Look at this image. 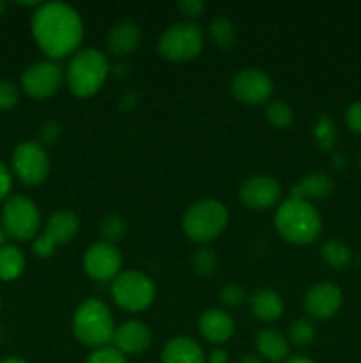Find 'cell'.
Returning a JSON list of instances; mask_svg holds the SVG:
<instances>
[{
  "instance_id": "4",
  "label": "cell",
  "mask_w": 361,
  "mask_h": 363,
  "mask_svg": "<svg viewBox=\"0 0 361 363\" xmlns=\"http://www.w3.org/2000/svg\"><path fill=\"white\" fill-rule=\"evenodd\" d=\"M110 74L108 57L96 48H81L67 66V87L76 98H91L105 85Z\"/></svg>"
},
{
  "instance_id": "36",
  "label": "cell",
  "mask_w": 361,
  "mask_h": 363,
  "mask_svg": "<svg viewBox=\"0 0 361 363\" xmlns=\"http://www.w3.org/2000/svg\"><path fill=\"white\" fill-rule=\"evenodd\" d=\"M60 137V126L55 121H48L41 128V140L42 144H55Z\"/></svg>"
},
{
  "instance_id": "15",
  "label": "cell",
  "mask_w": 361,
  "mask_h": 363,
  "mask_svg": "<svg viewBox=\"0 0 361 363\" xmlns=\"http://www.w3.org/2000/svg\"><path fill=\"white\" fill-rule=\"evenodd\" d=\"M151 330L142 321H127L117 326L113 333V347L124 354V357H134L142 354L151 346Z\"/></svg>"
},
{
  "instance_id": "21",
  "label": "cell",
  "mask_w": 361,
  "mask_h": 363,
  "mask_svg": "<svg viewBox=\"0 0 361 363\" xmlns=\"http://www.w3.org/2000/svg\"><path fill=\"white\" fill-rule=\"evenodd\" d=\"M333 191V179L328 174L311 172L297 181L290 190V197L303 199V201H322Z\"/></svg>"
},
{
  "instance_id": "20",
  "label": "cell",
  "mask_w": 361,
  "mask_h": 363,
  "mask_svg": "<svg viewBox=\"0 0 361 363\" xmlns=\"http://www.w3.org/2000/svg\"><path fill=\"white\" fill-rule=\"evenodd\" d=\"M255 344H257L258 354H260L264 360L271 363H280L289 358V340L283 333H280L278 330L275 328H264L257 333V339H255Z\"/></svg>"
},
{
  "instance_id": "46",
  "label": "cell",
  "mask_w": 361,
  "mask_h": 363,
  "mask_svg": "<svg viewBox=\"0 0 361 363\" xmlns=\"http://www.w3.org/2000/svg\"><path fill=\"white\" fill-rule=\"evenodd\" d=\"M0 307H2V303H0Z\"/></svg>"
},
{
  "instance_id": "10",
  "label": "cell",
  "mask_w": 361,
  "mask_h": 363,
  "mask_svg": "<svg viewBox=\"0 0 361 363\" xmlns=\"http://www.w3.org/2000/svg\"><path fill=\"white\" fill-rule=\"evenodd\" d=\"M62 67L55 60H42L28 66L21 74V87L28 96L35 99L52 98L64 84Z\"/></svg>"
},
{
  "instance_id": "28",
  "label": "cell",
  "mask_w": 361,
  "mask_h": 363,
  "mask_svg": "<svg viewBox=\"0 0 361 363\" xmlns=\"http://www.w3.org/2000/svg\"><path fill=\"white\" fill-rule=\"evenodd\" d=\"M216 268H218V255L212 248L202 247L193 255V269L197 275L200 277H211L214 275Z\"/></svg>"
},
{
  "instance_id": "6",
  "label": "cell",
  "mask_w": 361,
  "mask_h": 363,
  "mask_svg": "<svg viewBox=\"0 0 361 363\" xmlns=\"http://www.w3.org/2000/svg\"><path fill=\"white\" fill-rule=\"evenodd\" d=\"M202 48H204L202 28L191 21L173 23L158 39V53L170 62H188L197 59Z\"/></svg>"
},
{
  "instance_id": "37",
  "label": "cell",
  "mask_w": 361,
  "mask_h": 363,
  "mask_svg": "<svg viewBox=\"0 0 361 363\" xmlns=\"http://www.w3.org/2000/svg\"><path fill=\"white\" fill-rule=\"evenodd\" d=\"M13 188V176L6 163L0 162V199H6Z\"/></svg>"
},
{
  "instance_id": "42",
  "label": "cell",
  "mask_w": 361,
  "mask_h": 363,
  "mask_svg": "<svg viewBox=\"0 0 361 363\" xmlns=\"http://www.w3.org/2000/svg\"><path fill=\"white\" fill-rule=\"evenodd\" d=\"M6 233H4V229H2V225H0V248L4 247V241H6Z\"/></svg>"
},
{
  "instance_id": "14",
  "label": "cell",
  "mask_w": 361,
  "mask_h": 363,
  "mask_svg": "<svg viewBox=\"0 0 361 363\" xmlns=\"http://www.w3.org/2000/svg\"><path fill=\"white\" fill-rule=\"evenodd\" d=\"M342 291L331 282L315 284L304 294V308L317 319H329L342 307Z\"/></svg>"
},
{
  "instance_id": "2",
  "label": "cell",
  "mask_w": 361,
  "mask_h": 363,
  "mask_svg": "<svg viewBox=\"0 0 361 363\" xmlns=\"http://www.w3.org/2000/svg\"><path fill=\"white\" fill-rule=\"evenodd\" d=\"M276 233L292 245H310L321 236L322 218L315 206L303 199H287L275 215Z\"/></svg>"
},
{
  "instance_id": "30",
  "label": "cell",
  "mask_w": 361,
  "mask_h": 363,
  "mask_svg": "<svg viewBox=\"0 0 361 363\" xmlns=\"http://www.w3.org/2000/svg\"><path fill=\"white\" fill-rule=\"evenodd\" d=\"M244 300H246V293H244V289L239 284H229V286H225L219 291V301L229 308L239 307Z\"/></svg>"
},
{
  "instance_id": "5",
  "label": "cell",
  "mask_w": 361,
  "mask_h": 363,
  "mask_svg": "<svg viewBox=\"0 0 361 363\" xmlns=\"http://www.w3.org/2000/svg\"><path fill=\"white\" fill-rule=\"evenodd\" d=\"M229 223V211L218 201H200L191 206L183 216V230L193 243L205 245L216 240Z\"/></svg>"
},
{
  "instance_id": "41",
  "label": "cell",
  "mask_w": 361,
  "mask_h": 363,
  "mask_svg": "<svg viewBox=\"0 0 361 363\" xmlns=\"http://www.w3.org/2000/svg\"><path fill=\"white\" fill-rule=\"evenodd\" d=\"M0 363H27V362L21 360V358L11 357V358H4V360H0Z\"/></svg>"
},
{
  "instance_id": "45",
  "label": "cell",
  "mask_w": 361,
  "mask_h": 363,
  "mask_svg": "<svg viewBox=\"0 0 361 363\" xmlns=\"http://www.w3.org/2000/svg\"><path fill=\"white\" fill-rule=\"evenodd\" d=\"M360 165H361V152H360Z\"/></svg>"
},
{
  "instance_id": "24",
  "label": "cell",
  "mask_w": 361,
  "mask_h": 363,
  "mask_svg": "<svg viewBox=\"0 0 361 363\" xmlns=\"http://www.w3.org/2000/svg\"><path fill=\"white\" fill-rule=\"evenodd\" d=\"M209 34H211L212 43L222 50H229L236 45V27L225 16H218L211 21V25H209Z\"/></svg>"
},
{
  "instance_id": "8",
  "label": "cell",
  "mask_w": 361,
  "mask_h": 363,
  "mask_svg": "<svg viewBox=\"0 0 361 363\" xmlns=\"http://www.w3.org/2000/svg\"><path fill=\"white\" fill-rule=\"evenodd\" d=\"M41 225V215L34 202L23 195H14L2 208V229L6 236L16 241L34 240Z\"/></svg>"
},
{
  "instance_id": "39",
  "label": "cell",
  "mask_w": 361,
  "mask_h": 363,
  "mask_svg": "<svg viewBox=\"0 0 361 363\" xmlns=\"http://www.w3.org/2000/svg\"><path fill=\"white\" fill-rule=\"evenodd\" d=\"M239 363H265V360L260 354H244L239 360Z\"/></svg>"
},
{
  "instance_id": "22",
  "label": "cell",
  "mask_w": 361,
  "mask_h": 363,
  "mask_svg": "<svg viewBox=\"0 0 361 363\" xmlns=\"http://www.w3.org/2000/svg\"><path fill=\"white\" fill-rule=\"evenodd\" d=\"M282 296L276 291L258 289L250 296V311L260 321H276L283 314Z\"/></svg>"
},
{
  "instance_id": "1",
  "label": "cell",
  "mask_w": 361,
  "mask_h": 363,
  "mask_svg": "<svg viewBox=\"0 0 361 363\" xmlns=\"http://www.w3.org/2000/svg\"><path fill=\"white\" fill-rule=\"evenodd\" d=\"M32 35L50 59L74 55L84 39L80 14L64 2L41 4L32 14Z\"/></svg>"
},
{
  "instance_id": "16",
  "label": "cell",
  "mask_w": 361,
  "mask_h": 363,
  "mask_svg": "<svg viewBox=\"0 0 361 363\" xmlns=\"http://www.w3.org/2000/svg\"><path fill=\"white\" fill-rule=\"evenodd\" d=\"M198 330L207 342L225 344L234 335L236 325H234L232 315L223 308H209L202 312L198 319Z\"/></svg>"
},
{
  "instance_id": "13",
  "label": "cell",
  "mask_w": 361,
  "mask_h": 363,
  "mask_svg": "<svg viewBox=\"0 0 361 363\" xmlns=\"http://www.w3.org/2000/svg\"><path fill=\"white\" fill-rule=\"evenodd\" d=\"M282 197V186L275 177L253 176L248 177L239 188V199L246 208L264 211L278 204Z\"/></svg>"
},
{
  "instance_id": "26",
  "label": "cell",
  "mask_w": 361,
  "mask_h": 363,
  "mask_svg": "<svg viewBox=\"0 0 361 363\" xmlns=\"http://www.w3.org/2000/svg\"><path fill=\"white\" fill-rule=\"evenodd\" d=\"M315 335H317V332H315V325L310 321V319H296V321L290 325L287 340H289L290 344H294V346L304 347V346H310V344L314 342Z\"/></svg>"
},
{
  "instance_id": "17",
  "label": "cell",
  "mask_w": 361,
  "mask_h": 363,
  "mask_svg": "<svg viewBox=\"0 0 361 363\" xmlns=\"http://www.w3.org/2000/svg\"><path fill=\"white\" fill-rule=\"evenodd\" d=\"M78 227H80V220L76 213L71 209H60L48 218L42 236L48 238L55 247H62L76 236Z\"/></svg>"
},
{
  "instance_id": "7",
  "label": "cell",
  "mask_w": 361,
  "mask_h": 363,
  "mask_svg": "<svg viewBox=\"0 0 361 363\" xmlns=\"http://www.w3.org/2000/svg\"><path fill=\"white\" fill-rule=\"evenodd\" d=\"M156 287L145 273L137 269L120 272L112 280V298L126 312H142L154 301Z\"/></svg>"
},
{
  "instance_id": "32",
  "label": "cell",
  "mask_w": 361,
  "mask_h": 363,
  "mask_svg": "<svg viewBox=\"0 0 361 363\" xmlns=\"http://www.w3.org/2000/svg\"><path fill=\"white\" fill-rule=\"evenodd\" d=\"M20 99L16 85L7 80H0V110H9Z\"/></svg>"
},
{
  "instance_id": "18",
  "label": "cell",
  "mask_w": 361,
  "mask_h": 363,
  "mask_svg": "<svg viewBox=\"0 0 361 363\" xmlns=\"http://www.w3.org/2000/svg\"><path fill=\"white\" fill-rule=\"evenodd\" d=\"M161 363H207V358L193 339L173 337L163 346Z\"/></svg>"
},
{
  "instance_id": "3",
  "label": "cell",
  "mask_w": 361,
  "mask_h": 363,
  "mask_svg": "<svg viewBox=\"0 0 361 363\" xmlns=\"http://www.w3.org/2000/svg\"><path fill=\"white\" fill-rule=\"evenodd\" d=\"M115 328L112 311L98 298H88L78 305L73 315V333L76 340L94 350L110 346Z\"/></svg>"
},
{
  "instance_id": "35",
  "label": "cell",
  "mask_w": 361,
  "mask_h": 363,
  "mask_svg": "<svg viewBox=\"0 0 361 363\" xmlns=\"http://www.w3.org/2000/svg\"><path fill=\"white\" fill-rule=\"evenodd\" d=\"M345 123L350 131L361 135V103H353L345 112Z\"/></svg>"
},
{
  "instance_id": "23",
  "label": "cell",
  "mask_w": 361,
  "mask_h": 363,
  "mask_svg": "<svg viewBox=\"0 0 361 363\" xmlns=\"http://www.w3.org/2000/svg\"><path fill=\"white\" fill-rule=\"evenodd\" d=\"M25 255L14 245H4L0 248V279L14 280L23 273Z\"/></svg>"
},
{
  "instance_id": "9",
  "label": "cell",
  "mask_w": 361,
  "mask_h": 363,
  "mask_svg": "<svg viewBox=\"0 0 361 363\" xmlns=\"http://www.w3.org/2000/svg\"><path fill=\"white\" fill-rule=\"evenodd\" d=\"M13 170L21 183L39 186L50 174V158L41 142H21L13 152Z\"/></svg>"
},
{
  "instance_id": "33",
  "label": "cell",
  "mask_w": 361,
  "mask_h": 363,
  "mask_svg": "<svg viewBox=\"0 0 361 363\" xmlns=\"http://www.w3.org/2000/svg\"><path fill=\"white\" fill-rule=\"evenodd\" d=\"M55 250H57L55 245H53L48 238L42 236V234L35 236L34 241H32V252H34V255H38V257L41 259L50 257V255H53V252Z\"/></svg>"
},
{
  "instance_id": "19",
  "label": "cell",
  "mask_w": 361,
  "mask_h": 363,
  "mask_svg": "<svg viewBox=\"0 0 361 363\" xmlns=\"http://www.w3.org/2000/svg\"><path fill=\"white\" fill-rule=\"evenodd\" d=\"M140 38V27L134 21H119V23L110 28L106 45H108V50L115 57H126L137 48Z\"/></svg>"
},
{
  "instance_id": "34",
  "label": "cell",
  "mask_w": 361,
  "mask_h": 363,
  "mask_svg": "<svg viewBox=\"0 0 361 363\" xmlns=\"http://www.w3.org/2000/svg\"><path fill=\"white\" fill-rule=\"evenodd\" d=\"M177 9L186 18L193 20V18L202 16V13L205 9V4L202 0H183V2L177 4Z\"/></svg>"
},
{
  "instance_id": "11",
  "label": "cell",
  "mask_w": 361,
  "mask_h": 363,
  "mask_svg": "<svg viewBox=\"0 0 361 363\" xmlns=\"http://www.w3.org/2000/svg\"><path fill=\"white\" fill-rule=\"evenodd\" d=\"M273 89L271 77L258 67H244L230 82L234 98L244 105H264L271 98Z\"/></svg>"
},
{
  "instance_id": "25",
  "label": "cell",
  "mask_w": 361,
  "mask_h": 363,
  "mask_svg": "<svg viewBox=\"0 0 361 363\" xmlns=\"http://www.w3.org/2000/svg\"><path fill=\"white\" fill-rule=\"evenodd\" d=\"M321 254L326 264L331 266L333 269H343L350 262V250L338 240L326 241L321 248Z\"/></svg>"
},
{
  "instance_id": "38",
  "label": "cell",
  "mask_w": 361,
  "mask_h": 363,
  "mask_svg": "<svg viewBox=\"0 0 361 363\" xmlns=\"http://www.w3.org/2000/svg\"><path fill=\"white\" fill-rule=\"evenodd\" d=\"M207 363H229V353L223 350H214L209 354Z\"/></svg>"
},
{
  "instance_id": "12",
  "label": "cell",
  "mask_w": 361,
  "mask_h": 363,
  "mask_svg": "<svg viewBox=\"0 0 361 363\" xmlns=\"http://www.w3.org/2000/svg\"><path fill=\"white\" fill-rule=\"evenodd\" d=\"M120 268H122V255L115 245L96 241L85 252L84 269L92 280L108 282L119 275Z\"/></svg>"
},
{
  "instance_id": "27",
  "label": "cell",
  "mask_w": 361,
  "mask_h": 363,
  "mask_svg": "<svg viewBox=\"0 0 361 363\" xmlns=\"http://www.w3.org/2000/svg\"><path fill=\"white\" fill-rule=\"evenodd\" d=\"M265 117H268V121L273 126L280 128V130H285V128H289L294 123L292 108L285 101H282V99H275V101L268 103Z\"/></svg>"
},
{
  "instance_id": "29",
  "label": "cell",
  "mask_w": 361,
  "mask_h": 363,
  "mask_svg": "<svg viewBox=\"0 0 361 363\" xmlns=\"http://www.w3.org/2000/svg\"><path fill=\"white\" fill-rule=\"evenodd\" d=\"M126 234V222L119 215H110L101 223V236L106 243L115 245Z\"/></svg>"
},
{
  "instance_id": "40",
  "label": "cell",
  "mask_w": 361,
  "mask_h": 363,
  "mask_svg": "<svg viewBox=\"0 0 361 363\" xmlns=\"http://www.w3.org/2000/svg\"><path fill=\"white\" fill-rule=\"evenodd\" d=\"M287 363H317V362L310 360V358H304V357H294V358H289Z\"/></svg>"
},
{
  "instance_id": "43",
  "label": "cell",
  "mask_w": 361,
  "mask_h": 363,
  "mask_svg": "<svg viewBox=\"0 0 361 363\" xmlns=\"http://www.w3.org/2000/svg\"><path fill=\"white\" fill-rule=\"evenodd\" d=\"M6 2H2V0H0V16H2L4 13H6Z\"/></svg>"
},
{
  "instance_id": "44",
  "label": "cell",
  "mask_w": 361,
  "mask_h": 363,
  "mask_svg": "<svg viewBox=\"0 0 361 363\" xmlns=\"http://www.w3.org/2000/svg\"><path fill=\"white\" fill-rule=\"evenodd\" d=\"M357 262H360V266H361V252H360V254H357Z\"/></svg>"
},
{
  "instance_id": "31",
  "label": "cell",
  "mask_w": 361,
  "mask_h": 363,
  "mask_svg": "<svg viewBox=\"0 0 361 363\" xmlns=\"http://www.w3.org/2000/svg\"><path fill=\"white\" fill-rule=\"evenodd\" d=\"M87 363H127V360L113 346H105L92 351L91 357L87 358Z\"/></svg>"
}]
</instances>
